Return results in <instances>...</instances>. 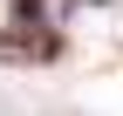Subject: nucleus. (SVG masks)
Segmentation results:
<instances>
[{
	"label": "nucleus",
	"instance_id": "f257e3e1",
	"mask_svg": "<svg viewBox=\"0 0 123 116\" xmlns=\"http://www.w3.org/2000/svg\"><path fill=\"white\" fill-rule=\"evenodd\" d=\"M62 55V34L41 27L34 14H21L14 27H0V62H55Z\"/></svg>",
	"mask_w": 123,
	"mask_h": 116
}]
</instances>
